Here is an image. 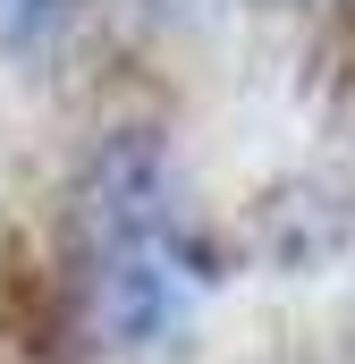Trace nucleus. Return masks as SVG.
Segmentation results:
<instances>
[{
  "mask_svg": "<svg viewBox=\"0 0 355 364\" xmlns=\"http://www.w3.org/2000/svg\"><path fill=\"white\" fill-rule=\"evenodd\" d=\"M60 26H68V0H0V34H9L17 51L60 43Z\"/></svg>",
  "mask_w": 355,
  "mask_h": 364,
  "instance_id": "f03ea898",
  "label": "nucleus"
},
{
  "mask_svg": "<svg viewBox=\"0 0 355 364\" xmlns=\"http://www.w3.org/2000/svg\"><path fill=\"white\" fill-rule=\"evenodd\" d=\"M77 279H85V314L110 348H161L203 296V237L186 220L161 144L119 136L85 170L77 195Z\"/></svg>",
  "mask_w": 355,
  "mask_h": 364,
  "instance_id": "f257e3e1",
  "label": "nucleus"
}]
</instances>
